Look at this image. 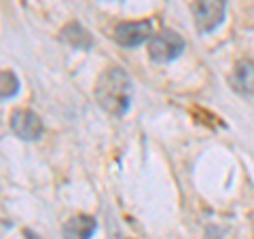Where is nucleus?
Returning <instances> with one entry per match:
<instances>
[{
  "label": "nucleus",
  "mask_w": 254,
  "mask_h": 239,
  "mask_svg": "<svg viewBox=\"0 0 254 239\" xmlns=\"http://www.w3.org/2000/svg\"><path fill=\"white\" fill-rule=\"evenodd\" d=\"M185 51V38L174 30H161L148 41V55L157 63H168Z\"/></svg>",
  "instance_id": "obj_2"
},
{
  "label": "nucleus",
  "mask_w": 254,
  "mask_h": 239,
  "mask_svg": "<svg viewBox=\"0 0 254 239\" xmlns=\"http://www.w3.org/2000/svg\"><path fill=\"white\" fill-rule=\"evenodd\" d=\"M23 235H26V239H41V237H38V235L34 233V231H26Z\"/></svg>",
  "instance_id": "obj_10"
},
{
  "label": "nucleus",
  "mask_w": 254,
  "mask_h": 239,
  "mask_svg": "<svg viewBox=\"0 0 254 239\" xmlns=\"http://www.w3.org/2000/svg\"><path fill=\"white\" fill-rule=\"evenodd\" d=\"M60 38H62L64 43L76 47V49H85V51L91 49V36H89V32H87V30L81 26V23H76V21L68 23V26L62 30Z\"/></svg>",
  "instance_id": "obj_8"
},
{
  "label": "nucleus",
  "mask_w": 254,
  "mask_h": 239,
  "mask_svg": "<svg viewBox=\"0 0 254 239\" xmlns=\"http://www.w3.org/2000/svg\"><path fill=\"white\" fill-rule=\"evenodd\" d=\"M231 85L235 91L244 95H254V61L252 60H240L233 68Z\"/></svg>",
  "instance_id": "obj_7"
},
{
  "label": "nucleus",
  "mask_w": 254,
  "mask_h": 239,
  "mask_svg": "<svg viewBox=\"0 0 254 239\" xmlns=\"http://www.w3.org/2000/svg\"><path fill=\"white\" fill-rule=\"evenodd\" d=\"M95 229H98V222H95L93 216H87V214H78V216H72L62 229L64 239H89Z\"/></svg>",
  "instance_id": "obj_6"
},
{
  "label": "nucleus",
  "mask_w": 254,
  "mask_h": 239,
  "mask_svg": "<svg viewBox=\"0 0 254 239\" xmlns=\"http://www.w3.org/2000/svg\"><path fill=\"white\" fill-rule=\"evenodd\" d=\"M113 36L121 47H138L144 41H150V38H153V26H150L148 19L121 21L115 26Z\"/></svg>",
  "instance_id": "obj_4"
},
{
  "label": "nucleus",
  "mask_w": 254,
  "mask_h": 239,
  "mask_svg": "<svg viewBox=\"0 0 254 239\" xmlns=\"http://www.w3.org/2000/svg\"><path fill=\"white\" fill-rule=\"evenodd\" d=\"M11 131L19 140H28V142L38 140L43 135V121L32 110L19 108L11 115Z\"/></svg>",
  "instance_id": "obj_5"
},
{
  "label": "nucleus",
  "mask_w": 254,
  "mask_h": 239,
  "mask_svg": "<svg viewBox=\"0 0 254 239\" xmlns=\"http://www.w3.org/2000/svg\"><path fill=\"white\" fill-rule=\"evenodd\" d=\"M225 0H195L193 2L195 23L201 32L216 30L225 19Z\"/></svg>",
  "instance_id": "obj_3"
},
{
  "label": "nucleus",
  "mask_w": 254,
  "mask_h": 239,
  "mask_svg": "<svg viewBox=\"0 0 254 239\" xmlns=\"http://www.w3.org/2000/svg\"><path fill=\"white\" fill-rule=\"evenodd\" d=\"M0 87H2V100H11L15 93L19 91V81L17 76H15V72H11V70H2L0 72Z\"/></svg>",
  "instance_id": "obj_9"
},
{
  "label": "nucleus",
  "mask_w": 254,
  "mask_h": 239,
  "mask_svg": "<svg viewBox=\"0 0 254 239\" xmlns=\"http://www.w3.org/2000/svg\"><path fill=\"white\" fill-rule=\"evenodd\" d=\"M95 100L108 115L121 117L131 102V81L121 68H106L95 83Z\"/></svg>",
  "instance_id": "obj_1"
}]
</instances>
